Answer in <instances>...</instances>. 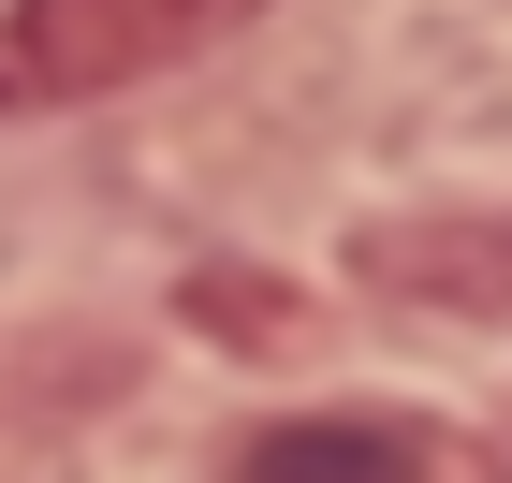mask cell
<instances>
[{"mask_svg": "<svg viewBox=\"0 0 512 483\" xmlns=\"http://www.w3.org/2000/svg\"><path fill=\"white\" fill-rule=\"evenodd\" d=\"M235 483H425V440L366 425V410H308V425H264L235 454Z\"/></svg>", "mask_w": 512, "mask_h": 483, "instance_id": "7a4b0ae2", "label": "cell"}, {"mask_svg": "<svg viewBox=\"0 0 512 483\" xmlns=\"http://www.w3.org/2000/svg\"><path fill=\"white\" fill-rule=\"evenodd\" d=\"M264 0H15L0 15V103H103L205 44H235Z\"/></svg>", "mask_w": 512, "mask_h": 483, "instance_id": "6da1fadb", "label": "cell"}, {"mask_svg": "<svg viewBox=\"0 0 512 483\" xmlns=\"http://www.w3.org/2000/svg\"><path fill=\"white\" fill-rule=\"evenodd\" d=\"M366 279H395V293H512V249H469V220H439V235H381Z\"/></svg>", "mask_w": 512, "mask_h": 483, "instance_id": "3957f363", "label": "cell"}]
</instances>
